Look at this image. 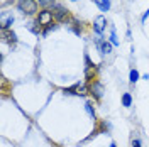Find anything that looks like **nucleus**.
I'll return each instance as SVG.
<instances>
[{
  "label": "nucleus",
  "instance_id": "dca6fc26",
  "mask_svg": "<svg viewBox=\"0 0 149 147\" xmlns=\"http://www.w3.org/2000/svg\"><path fill=\"white\" fill-rule=\"evenodd\" d=\"M148 15H149V10L146 12V14H144V15H142V20H146V19H148Z\"/></svg>",
  "mask_w": 149,
  "mask_h": 147
},
{
  "label": "nucleus",
  "instance_id": "1a4fd4ad",
  "mask_svg": "<svg viewBox=\"0 0 149 147\" xmlns=\"http://www.w3.org/2000/svg\"><path fill=\"white\" fill-rule=\"evenodd\" d=\"M93 2L97 3V7L102 12H107V10L110 9V0H93Z\"/></svg>",
  "mask_w": 149,
  "mask_h": 147
},
{
  "label": "nucleus",
  "instance_id": "ddd939ff",
  "mask_svg": "<svg viewBox=\"0 0 149 147\" xmlns=\"http://www.w3.org/2000/svg\"><path fill=\"white\" fill-rule=\"evenodd\" d=\"M85 110L88 112V115H90L92 119H95V110H93L92 103H85Z\"/></svg>",
  "mask_w": 149,
  "mask_h": 147
},
{
  "label": "nucleus",
  "instance_id": "20e7f679",
  "mask_svg": "<svg viewBox=\"0 0 149 147\" xmlns=\"http://www.w3.org/2000/svg\"><path fill=\"white\" fill-rule=\"evenodd\" d=\"M88 93H92V95H95V98H100L103 93V86L100 85V81H92L88 83Z\"/></svg>",
  "mask_w": 149,
  "mask_h": 147
},
{
  "label": "nucleus",
  "instance_id": "6e6552de",
  "mask_svg": "<svg viewBox=\"0 0 149 147\" xmlns=\"http://www.w3.org/2000/svg\"><path fill=\"white\" fill-rule=\"evenodd\" d=\"M66 17H68V9L61 7V5H56V9H54V19H58V20H65Z\"/></svg>",
  "mask_w": 149,
  "mask_h": 147
},
{
  "label": "nucleus",
  "instance_id": "4468645a",
  "mask_svg": "<svg viewBox=\"0 0 149 147\" xmlns=\"http://www.w3.org/2000/svg\"><path fill=\"white\" fill-rule=\"evenodd\" d=\"M110 42L113 44V46L119 44V39H117V34H115V29H112V32H110Z\"/></svg>",
  "mask_w": 149,
  "mask_h": 147
},
{
  "label": "nucleus",
  "instance_id": "9b49d317",
  "mask_svg": "<svg viewBox=\"0 0 149 147\" xmlns=\"http://www.w3.org/2000/svg\"><path fill=\"white\" fill-rule=\"evenodd\" d=\"M129 80H130V83H136L139 80V71H137V69H132L130 74H129Z\"/></svg>",
  "mask_w": 149,
  "mask_h": 147
},
{
  "label": "nucleus",
  "instance_id": "f03ea898",
  "mask_svg": "<svg viewBox=\"0 0 149 147\" xmlns=\"http://www.w3.org/2000/svg\"><path fill=\"white\" fill-rule=\"evenodd\" d=\"M53 19H54V12L49 9H44L39 12V15H37V24L39 26H51L53 24Z\"/></svg>",
  "mask_w": 149,
  "mask_h": 147
},
{
  "label": "nucleus",
  "instance_id": "f8f14e48",
  "mask_svg": "<svg viewBox=\"0 0 149 147\" xmlns=\"http://www.w3.org/2000/svg\"><path fill=\"white\" fill-rule=\"evenodd\" d=\"M37 2H39V5H42L44 9L51 7V5H54V0H37Z\"/></svg>",
  "mask_w": 149,
  "mask_h": 147
},
{
  "label": "nucleus",
  "instance_id": "423d86ee",
  "mask_svg": "<svg viewBox=\"0 0 149 147\" xmlns=\"http://www.w3.org/2000/svg\"><path fill=\"white\" fill-rule=\"evenodd\" d=\"M105 26H107V19L103 17V15H98V17L95 19V22H93V29H95L97 34H102Z\"/></svg>",
  "mask_w": 149,
  "mask_h": 147
},
{
  "label": "nucleus",
  "instance_id": "39448f33",
  "mask_svg": "<svg viewBox=\"0 0 149 147\" xmlns=\"http://www.w3.org/2000/svg\"><path fill=\"white\" fill-rule=\"evenodd\" d=\"M0 34H2V39H3L5 42H9V44H15V42H17V36H15L10 29H2Z\"/></svg>",
  "mask_w": 149,
  "mask_h": 147
},
{
  "label": "nucleus",
  "instance_id": "0eeeda50",
  "mask_svg": "<svg viewBox=\"0 0 149 147\" xmlns=\"http://www.w3.org/2000/svg\"><path fill=\"white\" fill-rule=\"evenodd\" d=\"M86 92H88V88L86 86H81L80 83L73 85L71 88H65V93H71V95H85Z\"/></svg>",
  "mask_w": 149,
  "mask_h": 147
},
{
  "label": "nucleus",
  "instance_id": "7ed1b4c3",
  "mask_svg": "<svg viewBox=\"0 0 149 147\" xmlns=\"http://www.w3.org/2000/svg\"><path fill=\"white\" fill-rule=\"evenodd\" d=\"M95 44H97L98 51H100L102 54H110V53H112V44L107 41V39H103V37H97Z\"/></svg>",
  "mask_w": 149,
  "mask_h": 147
},
{
  "label": "nucleus",
  "instance_id": "2eb2a0df",
  "mask_svg": "<svg viewBox=\"0 0 149 147\" xmlns=\"http://www.w3.org/2000/svg\"><path fill=\"white\" fill-rule=\"evenodd\" d=\"M132 147H141V140L139 139H134V140H132Z\"/></svg>",
  "mask_w": 149,
  "mask_h": 147
},
{
  "label": "nucleus",
  "instance_id": "a211bd4d",
  "mask_svg": "<svg viewBox=\"0 0 149 147\" xmlns=\"http://www.w3.org/2000/svg\"><path fill=\"white\" fill-rule=\"evenodd\" d=\"M71 2H74V0H71Z\"/></svg>",
  "mask_w": 149,
  "mask_h": 147
},
{
  "label": "nucleus",
  "instance_id": "f257e3e1",
  "mask_svg": "<svg viewBox=\"0 0 149 147\" xmlns=\"http://www.w3.org/2000/svg\"><path fill=\"white\" fill-rule=\"evenodd\" d=\"M17 9L26 15H34L37 12V2L36 0H19Z\"/></svg>",
  "mask_w": 149,
  "mask_h": 147
},
{
  "label": "nucleus",
  "instance_id": "f3484780",
  "mask_svg": "<svg viewBox=\"0 0 149 147\" xmlns=\"http://www.w3.org/2000/svg\"><path fill=\"white\" fill-rule=\"evenodd\" d=\"M109 147H117V146H115V144H113V142H112V144H110V146H109Z\"/></svg>",
  "mask_w": 149,
  "mask_h": 147
},
{
  "label": "nucleus",
  "instance_id": "9d476101",
  "mask_svg": "<svg viewBox=\"0 0 149 147\" xmlns=\"http://www.w3.org/2000/svg\"><path fill=\"white\" fill-rule=\"evenodd\" d=\"M122 103H124V107H130V105H132V96H130V93H124Z\"/></svg>",
  "mask_w": 149,
  "mask_h": 147
}]
</instances>
